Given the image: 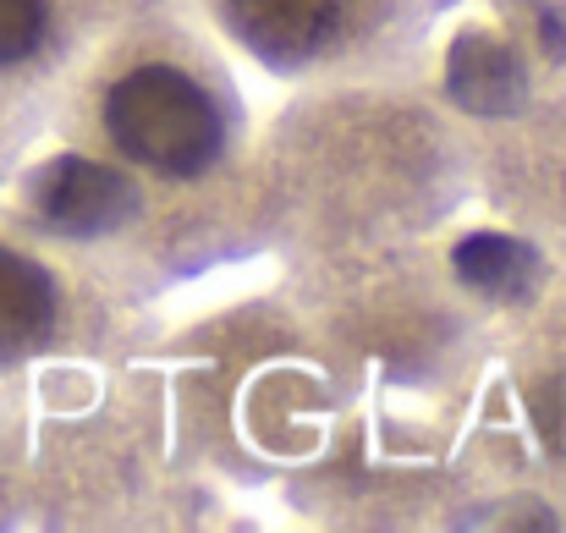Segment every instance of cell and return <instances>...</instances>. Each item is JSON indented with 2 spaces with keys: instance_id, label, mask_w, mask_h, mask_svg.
Listing matches in <instances>:
<instances>
[{
  "instance_id": "cell-1",
  "label": "cell",
  "mask_w": 566,
  "mask_h": 533,
  "mask_svg": "<svg viewBox=\"0 0 566 533\" xmlns=\"http://www.w3.org/2000/svg\"><path fill=\"white\" fill-rule=\"evenodd\" d=\"M105 133L160 177H198L226 138L209 94L177 66H133L105 100Z\"/></svg>"
},
{
  "instance_id": "cell-2",
  "label": "cell",
  "mask_w": 566,
  "mask_h": 533,
  "mask_svg": "<svg viewBox=\"0 0 566 533\" xmlns=\"http://www.w3.org/2000/svg\"><path fill=\"white\" fill-rule=\"evenodd\" d=\"M28 192H33V209L55 231H72V237L116 231L133 215V187H127V177H116L111 166L77 160V155L50 160L39 177L28 181Z\"/></svg>"
},
{
  "instance_id": "cell-3",
  "label": "cell",
  "mask_w": 566,
  "mask_h": 533,
  "mask_svg": "<svg viewBox=\"0 0 566 533\" xmlns=\"http://www.w3.org/2000/svg\"><path fill=\"white\" fill-rule=\"evenodd\" d=\"M226 11L237 39L275 66L319 55L342 22V0H226Z\"/></svg>"
},
{
  "instance_id": "cell-4",
  "label": "cell",
  "mask_w": 566,
  "mask_h": 533,
  "mask_svg": "<svg viewBox=\"0 0 566 533\" xmlns=\"http://www.w3.org/2000/svg\"><path fill=\"white\" fill-rule=\"evenodd\" d=\"M50 325H55V286H50V275L33 259L0 248V357L39 347Z\"/></svg>"
},
{
  "instance_id": "cell-5",
  "label": "cell",
  "mask_w": 566,
  "mask_h": 533,
  "mask_svg": "<svg viewBox=\"0 0 566 533\" xmlns=\"http://www.w3.org/2000/svg\"><path fill=\"white\" fill-rule=\"evenodd\" d=\"M523 66L506 44L484 39V33H468L457 50H451V94L468 105V111H484V116H501L523 100Z\"/></svg>"
},
{
  "instance_id": "cell-6",
  "label": "cell",
  "mask_w": 566,
  "mask_h": 533,
  "mask_svg": "<svg viewBox=\"0 0 566 533\" xmlns=\"http://www.w3.org/2000/svg\"><path fill=\"white\" fill-rule=\"evenodd\" d=\"M457 270H462L473 286H484V292H517V286L534 281L539 259H534V248L517 242V237H490V231H479V237H468V242L457 248Z\"/></svg>"
},
{
  "instance_id": "cell-7",
  "label": "cell",
  "mask_w": 566,
  "mask_h": 533,
  "mask_svg": "<svg viewBox=\"0 0 566 533\" xmlns=\"http://www.w3.org/2000/svg\"><path fill=\"white\" fill-rule=\"evenodd\" d=\"M44 0H0V66L28 61L44 39Z\"/></svg>"
}]
</instances>
